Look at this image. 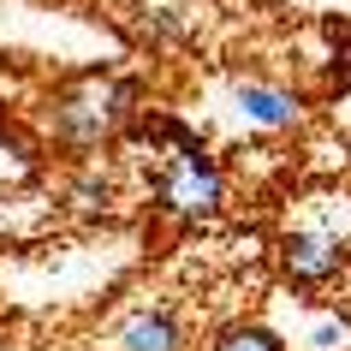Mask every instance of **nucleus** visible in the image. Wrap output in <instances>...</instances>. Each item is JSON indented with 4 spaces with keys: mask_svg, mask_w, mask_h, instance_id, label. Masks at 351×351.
I'll use <instances>...</instances> for the list:
<instances>
[{
    "mask_svg": "<svg viewBox=\"0 0 351 351\" xmlns=\"http://www.w3.org/2000/svg\"><path fill=\"white\" fill-rule=\"evenodd\" d=\"M131 101L137 90L131 84H101V77H84L77 90L60 95V131L72 137V143H101L113 131L131 119Z\"/></svg>",
    "mask_w": 351,
    "mask_h": 351,
    "instance_id": "f257e3e1",
    "label": "nucleus"
},
{
    "mask_svg": "<svg viewBox=\"0 0 351 351\" xmlns=\"http://www.w3.org/2000/svg\"><path fill=\"white\" fill-rule=\"evenodd\" d=\"M286 274L298 286H322V280L339 274V244L315 239V232H292L286 239Z\"/></svg>",
    "mask_w": 351,
    "mask_h": 351,
    "instance_id": "f03ea898",
    "label": "nucleus"
},
{
    "mask_svg": "<svg viewBox=\"0 0 351 351\" xmlns=\"http://www.w3.org/2000/svg\"><path fill=\"white\" fill-rule=\"evenodd\" d=\"M119 351H185V328L173 315H137L119 333Z\"/></svg>",
    "mask_w": 351,
    "mask_h": 351,
    "instance_id": "7ed1b4c3",
    "label": "nucleus"
},
{
    "mask_svg": "<svg viewBox=\"0 0 351 351\" xmlns=\"http://www.w3.org/2000/svg\"><path fill=\"white\" fill-rule=\"evenodd\" d=\"M239 108L262 125H292L298 119V95L286 90H268V84H239Z\"/></svg>",
    "mask_w": 351,
    "mask_h": 351,
    "instance_id": "20e7f679",
    "label": "nucleus"
},
{
    "mask_svg": "<svg viewBox=\"0 0 351 351\" xmlns=\"http://www.w3.org/2000/svg\"><path fill=\"white\" fill-rule=\"evenodd\" d=\"M215 351H286L268 328H226L221 339H215Z\"/></svg>",
    "mask_w": 351,
    "mask_h": 351,
    "instance_id": "39448f33",
    "label": "nucleus"
},
{
    "mask_svg": "<svg viewBox=\"0 0 351 351\" xmlns=\"http://www.w3.org/2000/svg\"><path fill=\"white\" fill-rule=\"evenodd\" d=\"M328 36H333V84L339 90H351V24H328Z\"/></svg>",
    "mask_w": 351,
    "mask_h": 351,
    "instance_id": "423d86ee",
    "label": "nucleus"
}]
</instances>
